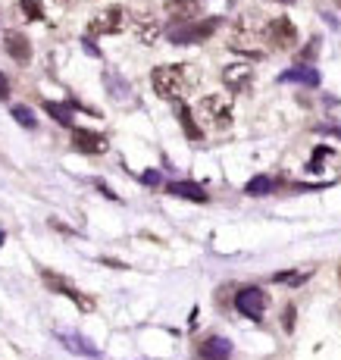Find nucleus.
<instances>
[{
	"mask_svg": "<svg viewBox=\"0 0 341 360\" xmlns=\"http://www.w3.org/2000/svg\"><path fill=\"white\" fill-rule=\"evenodd\" d=\"M150 85H154L157 98L179 103L194 85H198V75H194V69L185 66V63H163L150 72Z\"/></svg>",
	"mask_w": 341,
	"mask_h": 360,
	"instance_id": "1",
	"label": "nucleus"
},
{
	"mask_svg": "<svg viewBox=\"0 0 341 360\" xmlns=\"http://www.w3.org/2000/svg\"><path fill=\"white\" fill-rule=\"evenodd\" d=\"M232 47L238 53H247V57H266V51L260 47V25H257L254 13H245L232 25Z\"/></svg>",
	"mask_w": 341,
	"mask_h": 360,
	"instance_id": "2",
	"label": "nucleus"
},
{
	"mask_svg": "<svg viewBox=\"0 0 341 360\" xmlns=\"http://www.w3.org/2000/svg\"><path fill=\"white\" fill-rule=\"evenodd\" d=\"M219 25H222V19H219V16L204 19V22H176L169 32H166V38H169L172 44H194V41L210 38V34L217 32Z\"/></svg>",
	"mask_w": 341,
	"mask_h": 360,
	"instance_id": "3",
	"label": "nucleus"
},
{
	"mask_svg": "<svg viewBox=\"0 0 341 360\" xmlns=\"http://www.w3.org/2000/svg\"><path fill=\"white\" fill-rule=\"evenodd\" d=\"M263 41H266L269 47H276V51H291V47L297 44V29H295V22H291L288 16L269 19V22L263 25Z\"/></svg>",
	"mask_w": 341,
	"mask_h": 360,
	"instance_id": "4",
	"label": "nucleus"
},
{
	"mask_svg": "<svg viewBox=\"0 0 341 360\" xmlns=\"http://www.w3.org/2000/svg\"><path fill=\"white\" fill-rule=\"evenodd\" d=\"M198 107H200V116H204L207 126H217V129L232 126V101L222 98V94H207Z\"/></svg>",
	"mask_w": 341,
	"mask_h": 360,
	"instance_id": "5",
	"label": "nucleus"
},
{
	"mask_svg": "<svg viewBox=\"0 0 341 360\" xmlns=\"http://www.w3.org/2000/svg\"><path fill=\"white\" fill-rule=\"evenodd\" d=\"M266 304H269L266 292H263V288H257V285H245L238 295H235V307H238V314H245L247 320H254V323L263 320Z\"/></svg>",
	"mask_w": 341,
	"mask_h": 360,
	"instance_id": "6",
	"label": "nucleus"
},
{
	"mask_svg": "<svg viewBox=\"0 0 341 360\" xmlns=\"http://www.w3.org/2000/svg\"><path fill=\"white\" fill-rule=\"evenodd\" d=\"M41 279H44V285L51 288V292H57V295H66L69 301H72L75 307L82 310V314H91V310H94V297H88L85 292H79V288H72V285H69L66 279H63L60 273H51V269H44V273H41Z\"/></svg>",
	"mask_w": 341,
	"mask_h": 360,
	"instance_id": "7",
	"label": "nucleus"
},
{
	"mask_svg": "<svg viewBox=\"0 0 341 360\" xmlns=\"http://www.w3.org/2000/svg\"><path fill=\"white\" fill-rule=\"evenodd\" d=\"M125 29V10L122 6H107L103 13H97V16L88 22V34H120Z\"/></svg>",
	"mask_w": 341,
	"mask_h": 360,
	"instance_id": "8",
	"label": "nucleus"
},
{
	"mask_svg": "<svg viewBox=\"0 0 341 360\" xmlns=\"http://www.w3.org/2000/svg\"><path fill=\"white\" fill-rule=\"evenodd\" d=\"M222 85L229 88V94H245L254 85V69L247 63H232L222 69Z\"/></svg>",
	"mask_w": 341,
	"mask_h": 360,
	"instance_id": "9",
	"label": "nucleus"
},
{
	"mask_svg": "<svg viewBox=\"0 0 341 360\" xmlns=\"http://www.w3.org/2000/svg\"><path fill=\"white\" fill-rule=\"evenodd\" d=\"M72 148L79 150V154L97 157V154H107V138L91 129H72Z\"/></svg>",
	"mask_w": 341,
	"mask_h": 360,
	"instance_id": "10",
	"label": "nucleus"
},
{
	"mask_svg": "<svg viewBox=\"0 0 341 360\" xmlns=\"http://www.w3.org/2000/svg\"><path fill=\"white\" fill-rule=\"evenodd\" d=\"M4 47H6V53H10L16 63H29L32 60V41H29V34H22V32H6L4 34Z\"/></svg>",
	"mask_w": 341,
	"mask_h": 360,
	"instance_id": "11",
	"label": "nucleus"
},
{
	"mask_svg": "<svg viewBox=\"0 0 341 360\" xmlns=\"http://www.w3.org/2000/svg\"><path fill=\"white\" fill-rule=\"evenodd\" d=\"M198 354H200V360H229L232 357V342L222 335H210L200 342Z\"/></svg>",
	"mask_w": 341,
	"mask_h": 360,
	"instance_id": "12",
	"label": "nucleus"
},
{
	"mask_svg": "<svg viewBox=\"0 0 341 360\" xmlns=\"http://www.w3.org/2000/svg\"><path fill=\"white\" fill-rule=\"evenodd\" d=\"M131 29H135L141 44H154L160 38V22H157V16H150V13H135V16H131Z\"/></svg>",
	"mask_w": 341,
	"mask_h": 360,
	"instance_id": "13",
	"label": "nucleus"
},
{
	"mask_svg": "<svg viewBox=\"0 0 341 360\" xmlns=\"http://www.w3.org/2000/svg\"><path fill=\"white\" fill-rule=\"evenodd\" d=\"M163 10L172 22H188V19H194L200 13V0H166Z\"/></svg>",
	"mask_w": 341,
	"mask_h": 360,
	"instance_id": "14",
	"label": "nucleus"
},
{
	"mask_svg": "<svg viewBox=\"0 0 341 360\" xmlns=\"http://www.w3.org/2000/svg\"><path fill=\"white\" fill-rule=\"evenodd\" d=\"M166 191L169 195H176V198H185V200H191V204H207V191L200 188V185H194V182H169L166 185Z\"/></svg>",
	"mask_w": 341,
	"mask_h": 360,
	"instance_id": "15",
	"label": "nucleus"
},
{
	"mask_svg": "<svg viewBox=\"0 0 341 360\" xmlns=\"http://www.w3.org/2000/svg\"><path fill=\"white\" fill-rule=\"evenodd\" d=\"M176 113H179V122H182V131H185V135L191 138V141H200V138H204V129H200L198 122H194L191 107H188V103H179Z\"/></svg>",
	"mask_w": 341,
	"mask_h": 360,
	"instance_id": "16",
	"label": "nucleus"
},
{
	"mask_svg": "<svg viewBox=\"0 0 341 360\" xmlns=\"http://www.w3.org/2000/svg\"><path fill=\"white\" fill-rule=\"evenodd\" d=\"M279 82H304V85H319V72L310 66H297L279 75Z\"/></svg>",
	"mask_w": 341,
	"mask_h": 360,
	"instance_id": "17",
	"label": "nucleus"
},
{
	"mask_svg": "<svg viewBox=\"0 0 341 360\" xmlns=\"http://www.w3.org/2000/svg\"><path fill=\"white\" fill-rule=\"evenodd\" d=\"M44 110L66 129H75L72 126V103H57V101H44Z\"/></svg>",
	"mask_w": 341,
	"mask_h": 360,
	"instance_id": "18",
	"label": "nucleus"
},
{
	"mask_svg": "<svg viewBox=\"0 0 341 360\" xmlns=\"http://www.w3.org/2000/svg\"><path fill=\"white\" fill-rule=\"evenodd\" d=\"M273 188H276V182L269 176H257V179H250V182L245 185L247 195H266V191H273Z\"/></svg>",
	"mask_w": 341,
	"mask_h": 360,
	"instance_id": "19",
	"label": "nucleus"
},
{
	"mask_svg": "<svg viewBox=\"0 0 341 360\" xmlns=\"http://www.w3.org/2000/svg\"><path fill=\"white\" fill-rule=\"evenodd\" d=\"M63 345H69V348H72L75 354H88V357H94V354H97V351H94V345H91V342H85V338L63 335Z\"/></svg>",
	"mask_w": 341,
	"mask_h": 360,
	"instance_id": "20",
	"label": "nucleus"
},
{
	"mask_svg": "<svg viewBox=\"0 0 341 360\" xmlns=\"http://www.w3.org/2000/svg\"><path fill=\"white\" fill-rule=\"evenodd\" d=\"M19 10H22L25 19H32V22H41V19H44V10H41L38 0H19Z\"/></svg>",
	"mask_w": 341,
	"mask_h": 360,
	"instance_id": "21",
	"label": "nucleus"
},
{
	"mask_svg": "<svg viewBox=\"0 0 341 360\" xmlns=\"http://www.w3.org/2000/svg\"><path fill=\"white\" fill-rule=\"evenodd\" d=\"M13 120H16L19 126H25V129H34V113L29 107H13Z\"/></svg>",
	"mask_w": 341,
	"mask_h": 360,
	"instance_id": "22",
	"label": "nucleus"
},
{
	"mask_svg": "<svg viewBox=\"0 0 341 360\" xmlns=\"http://www.w3.org/2000/svg\"><path fill=\"white\" fill-rule=\"evenodd\" d=\"M273 282H288V285H304L307 282V273H276Z\"/></svg>",
	"mask_w": 341,
	"mask_h": 360,
	"instance_id": "23",
	"label": "nucleus"
},
{
	"mask_svg": "<svg viewBox=\"0 0 341 360\" xmlns=\"http://www.w3.org/2000/svg\"><path fill=\"white\" fill-rule=\"evenodd\" d=\"M332 154H335V150H332V148H326V144H319V148H316V154H313V160H310V172H319V166H323V160H326V157H332Z\"/></svg>",
	"mask_w": 341,
	"mask_h": 360,
	"instance_id": "24",
	"label": "nucleus"
},
{
	"mask_svg": "<svg viewBox=\"0 0 341 360\" xmlns=\"http://www.w3.org/2000/svg\"><path fill=\"white\" fill-rule=\"evenodd\" d=\"M316 47H319V38H313L310 44H307V47H304V51H301V63H307V60H313V57H316Z\"/></svg>",
	"mask_w": 341,
	"mask_h": 360,
	"instance_id": "25",
	"label": "nucleus"
},
{
	"mask_svg": "<svg viewBox=\"0 0 341 360\" xmlns=\"http://www.w3.org/2000/svg\"><path fill=\"white\" fill-rule=\"evenodd\" d=\"M282 326H285V332L295 329V307H291V304L285 307V314H282Z\"/></svg>",
	"mask_w": 341,
	"mask_h": 360,
	"instance_id": "26",
	"label": "nucleus"
},
{
	"mask_svg": "<svg viewBox=\"0 0 341 360\" xmlns=\"http://www.w3.org/2000/svg\"><path fill=\"white\" fill-rule=\"evenodd\" d=\"M10 98V82H6V75L0 72V101H6Z\"/></svg>",
	"mask_w": 341,
	"mask_h": 360,
	"instance_id": "27",
	"label": "nucleus"
},
{
	"mask_svg": "<svg viewBox=\"0 0 341 360\" xmlns=\"http://www.w3.org/2000/svg\"><path fill=\"white\" fill-rule=\"evenodd\" d=\"M141 182H144V185H160V176H157L154 169H148V172L141 176Z\"/></svg>",
	"mask_w": 341,
	"mask_h": 360,
	"instance_id": "28",
	"label": "nucleus"
},
{
	"mask_svg": "<svg viewBox=\"0 0 341 360\" xmlns=\"http://www.w3.org/2000/svg\"><path fill=\"white\" fill-rule=\"evenodd\" d=\"M273 4H295V0H273Z\"/></svg>",
	"mask_w": 341,
	"mask_h": 360,
	"instance_id": "29",
	"label": "nucleus"
},
{
	"mask_svg": "<svg viewBox=\"0 0 341 360\" xmlns=\"http://www.w3.org/2000/svg\"><path fill=\"white\" fill-rule=\"evenodd\" d=\"M335 6H341V0H335Z\"/></svg>",
	"mask_w": 341,
	"mask_h": 360,
	"instance_id": "30",
	"label": "nucleus"
}]
</instances>
